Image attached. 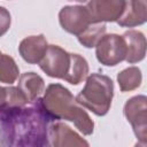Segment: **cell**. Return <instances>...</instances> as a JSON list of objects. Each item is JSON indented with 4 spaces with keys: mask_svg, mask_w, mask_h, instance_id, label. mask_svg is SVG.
<instances>
[{
    "mask_svg": "<svg viewBox=\"0 0 147 147\" xmlns=\"http://www.w3.org/2000/svg\"><path fill=\"white\" fill-rule=\"evenodd\" d=\"M55 121L40 98L28 106L0 108V146H51L49 131Z\"/></svg>",
    "mask_w": 147,
    "mask_h": 147,
    "instance_id": "obj_1",
    "label": "cell"
},
{
    "mask_svg": "<svg viewBox=\"0 0 147 147\" xmlns=\"http://www.w3.org/2000/svg\"><path fill=\"white\" fill-rule=\"evenodd\" d=\"M42 101L47 110L56 121H70L80 132L86 136L93 132V121L76 101V99H74V95L68 88L60 84H51L46 88Z\"/></svg>",
    "mask_w": 147,
    "mask_h": 147,
    "instance_id": "obj_2",
    "label": "cell"
},
{
    "mask_svg": "<svg viewBox=\"0 0 147 147\" xmlns=\"http://www.w3.org/2000/svg\"><path fill=\"white\" fill-rule=\"evenodd\" d=\"M40 69L53 78L64 79L72 85L79 84L88 74L87 61L79 54H71L56 45H49Z\"/></svg>",
    "mask_w": 147,
    "mask_h": 147,
    "instance_id": "obj_3",
    "label": "cell"
},
{
    "mask_svg": "<svg viewBox=\"0 0 147 147\" xmlns=\"http://www.w3.org/2000/svg\"><path fill=\"white\" fill-rule=\"evenodd\" d=\"M114 95L113 80L101 74H92L86 78L85 87L76 96V101L98 116L106 115Z\"/></svg>",
    "mask_w": 147,
    "mask_h": 147,
    "instance_id": "obj_4",
    "label": "cell"
},
{
    "mask_svg": "<svg viewBox=\"0 0 147 147\" xmlns=\"http://www.w3.org/2000/svg\"><path fill=\"white\" fill-rule=\"evenodd\" d=\"M124 115L139 140L137 146H147V96L136 95L124 106Z\"/></svg>",
    "mask_w": 147,
    "mask_h": 147,
    "instance_id": "obj_5",
    "label": "cell"
},
{
    "mask_svg": "<svg viewBox=\"0 0 147 147\" xmlns=\"http://www.w3.org/2000/svg\"><path fill=\"white\" fill-rule=\"evenodd\" d=\"M98 61L108 67H114L126 59V44L123 36L115 33L102 36L95 46Z\"/></svg>",
    "mask_w": 147,
    "mask_h": 147,
    "instance_id": "obj_6",
    "label": "cell"
},
{
    "mask_svg": "<svg viewBox=\"0 0 147 147\" xmlns=\"http://www.w3.org/2000/svg\"><path fill=\"white\" fill-rule=\"evenodd\" d=\"M60 24L67 32L80 36L92 24V18L86 7L83 6H65L59 13Z\"/></svg>",
    "mask_w": 147,
    "mask_h": 147,
    "instance_id": "obj_7",
    "label": "cell"
},
{
    "mask_svg": "<svg viewBox=\"0 0 147 147\" xmlns=\"http://www.w3.org/2000/svg\"><path fill=\"white\" fill-rule=\"evenodd\" d=\"M126 0H91L85 6L93 23L118 21L126 8Z\"/></svg>",
    "mask_w": 147,
    "mask_h": 147,
    "instance_id": "obj_8",
    "label": "cell"
},
{
    "mask_svg": "<svg viewBox=\"0 0 147 147\" xmlns=\"http://www.w3.org/2000/svg\"><path fill=\"white\" fill-rule=\"evenodd\" d=\"M48 45L42 34L30 36L23 39L18 46V52L22 59L31 64L40 63L47 52Z\"/></svg>",
    "mask_w": 147,
    "mask_h": 147,
    "instance_id": "obj_9",
    "label": "cell"
},
{
    "mask_svg": "<svg viewBox=\"0 0 147 147\" xmlns=\"http://www.w3.org/2000/svg\"><path fill=\"white\" fill-rule=\"evenodd\" d=\"M126 44V59L129 63H137L144 60L147 52V39L145 34L137 30H129L123 34Z\"/></svg>",
    "mask_w": 147,
    "mask_h": 147,
    "instance_id": "obj_10",
    "label": "cell"
},
{
    "mask_svg": "<svg viewBox=\"0 0 147 147\" xmlns=\"http://www.w3.org/2000/svg\"><path fill=\"white\" fill-rule=\"evenodd\" d=\"M117 23L126 28L147 23V0H130Z\"/></svg>",
    "mask_w": 147,
    "mask_h": 147,
    "instance_id": "obj_11",
    "label": "cell"
},
{
    "mask_svg": "<svg viewBox=\"0 0 147 147\" xmlns=\"http://www.w3.org/2000/svg\"><path fill=\"white\" fill-rule=\"evenodd\" d=\"M49 137L53 146H88L87 141L62 123H55L51 126Z\"/></svg>",
    "mask_w": 147,
    "mask_h": 147,
    "instance_id": "obj_12",
    "label": "cell"
},
{
    "mask_svg": "<svg viewBox=\"0 0 147 147\" xmlns=\"http://www.w3.org/2000/svg\"><path fill=\"white\" fill-rule=\"evenodd\" d=\"M20 90L26 96L29 102L38 99L39 94L44 91V79L34 72H25L20 77L18 85Z\"/></svg>",
    "mask_w": 147,
    "mask_h": 147,
    "instance_id": "obj_13",
    "label": "cell"
},
{
    "mask_svg": "<svg viewBox=\"0 0 147 147\" xmlns=\"http://www.w3.org/2000/svg\"><path fill=\"white\" fill-rule=\"evenodd\" d=\"M141 71L137 67H129L117 76V82L122 92H130L138 88L141 84Z\"/></svg>",
    "mask_w": 147,
    "mask_h": 147,
    "instance_id": "obj_14",
    "label": "cell"
},
{
    "mask_svg": "<svg viewBox=\"0 0 147 147\" xmlns=\"http://www.w3.org/2000/svg\"><path fill=\"white\" fill-rule=\"evenodd\" d=\"M0 108L15 107V106H25L29 103V100L20 90V87H1V100Z\"/></svg>",
    "mask_w": 147,
    "mask_h": 147,
    "instance_id": "obj_15",
    "label": "cell"
},
{
    "mask_svg": "<svg viewBox=\"0 0 147 147\" xmlns=\"http://www.w3.org/2000/svg\"><path fill=\"white\" fill-rule=\"evenodd\" d=\"M105 32H106L105 23H93L83 34L78 36L77 38L83 46L91 48V47L96 46L98 41L101 39V37L105 34Z\"/></svg>",
    "mask_w": 147,
    "mask_h": 147,
    "instance_id": "obj_16",
    "label": "cell"
},
{
    "mask_svg": "<svg viewBox=\"0 0 147 147\" xmlns=\"http://www.w3.org/2000/svg\"><path fill=\"white\" fill-rule=\"evenodd\" d=\"M18 77V68L13 60V57L7 54H1V64H0V80L5 84L14 83Z\"/></svg>",
    "mask_w": 147,
    "mask_h": 147,
    "instance_id": "obj_17",
    "label": "cell"
},
{
    "mask_svg": "<svg viewBox=\"0 0 147 147\" xmlns=\"http://www.w3.org/2000/svg\"><path fill=\"white\" fill-rule=\"evenodd\" d=\"M74 1H78V2H85V1H87V0H74Z\"/></svg>",
    "mask_w": 147,
    "mask_h": 147,
    "instance_id": "obj_18",
    "label": "cell"
}]
</instances>
